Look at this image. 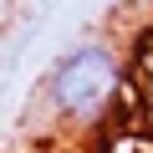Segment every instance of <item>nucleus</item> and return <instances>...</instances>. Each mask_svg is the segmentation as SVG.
Masks as SVG:
<instances>
[{"label": "nucleus", "mask_w": 153, "mask_h": 153, "mask_svg": "<svg viewBox=\"0 0 153 153\" xmlns=\"http://www.w3.org/2000/svg\"><path fill=\"white\" fill-rule=\"evenodd\" d=\"M128 92V61L117 41H76L66 46L36 87V112L51 138H87L102 133Z\"/></svg>", "instance_id": "f257e3e1"}, {"label": "nucleus", "mask_w": 153, "mask_h": 153, "mask_svg": "<svg viewBox=\"0 0 153 153\" xmlns=\"http://www.w3.org/2000/svg\"><path fill=\"white\" fill-rule=\"evenodd\" d=\"M26 153H71V148H61V143H41V148H26Z\"/></svg>", "instance_id": "f03ea898"}, {"label": "nucleus", "mask_w": 153, "mask_h": 153, "mask_svg": "<svg viewBox=\"0 0 153 153\" xmlns=\"http://www.w3.org/2000/svg\"><path fill=\"white\" fill-rule=\"evenodd\" d=\"M10 5H16V0H0V21H5V16H10Z\"/></svg>", "instance_id": "7ed1b4c3"}]
</instances>
